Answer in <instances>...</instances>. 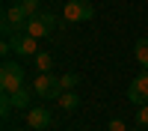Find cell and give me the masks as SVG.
<instances>
[{
  "instance_id": "cell-1",
  "label": "cell",
  "mask_w": 148,
  "mask_h": 131,
  "mask_svg": "<svg viewBox=\"0 0 148 131\" xmlns=\"http://www.w3.org/2000/svg\"><path fill=\"white\" fill-rule=\"evenodd\" d=\"M0 89L9 92V95L24 89V69H21V63H15V60H6L3 63V69H0Z\"/></svg>"
},
{
  "instance_id": "cell-2",
  "label": "cell",
  "mask_w": 148,
  "mask_h": 131,
  "mask_svg": "<svg viewBox=\"0 0 148 131\" xmlns=\"http://www.w3.org/2000/svg\"><path fill=\"white\" fill-rule=\"evenodd\" d=\"M56 15L53 12H39L36 18L27 21V27H24V33L33 36V39H47V36H53V27H56Z\"/></svg>"
},
{
  "instance_id": "cell-3",
  "label": "cell",
  "mask_w": 148,
  "mask_h": 131,
  "mask_svg": "<svg viewBox=\"0 0 148 131\" xmlns=\"http://www.w3.org/2000/svg\"><path fill=\"white\" fill-rule=\"evenodd\" d=\"M27 21H30V12L24 9V3H21V0H18V3H12V6L6 9V15H3V36L24 33Z\"/></svg>"
},
{
  "instance_id": "cell-4",
  "label": "cell",
  "mask_w": 148,
  "mask_h": 131,
  "mask_svg": "<svg viewBox=\"0 0 148 131\" xmlns=\"http://www.w3.org/2000/svg\"><path fill=\"white\" fill-rule=\"evenodd\" d=\"M92 18H95V6L89 0H68L62 9V21H68V24H83Z\"/></svg>"
},
{
  "instance_id": "cell-5",
  "label": "cell",
  "mask_w": 148,
  "mask_h": 131,
  "mask_svg": "<svg viewBox=\"0 0 148 131\" xmlns=\"http://www.w3.org/2000/svg\"><path fill=\"white\" fill-rule=\"evenodd\" d=\"M6 39L12 42V54L15 57H30V60H36L39 57V39H33V36H27V33H12V36H6Z\"/></svg>"
},
{
  "instance_id": "cell-6",
  "label": "cell",
  "mask_w": 148,
  "mask_h": 131,
  "mask_svg": "<svg viewBox=\"0 0 148 131\" xmlns=\"http://www.w3.org/2000/svg\"><path fill=\"white\" fill-rule=\"evenodd\" d=\"M33 92L39 95V98H59V95H62V83L53 75H39L33 80Z\"/></svg>"
},
{
  "instance_id": "cell-7",
  "label": "cell",
  "mask_w": 148,
  "mask_h": 131,
  "mask_svg": "<svg viewBox=\"0 0 148 131\" xmlns=\"http://www.w3.org/2000/svg\"><path fill=\"white\" fill-rule=\"evenodd\" d=\"M127 98H130L133 104H139V107L148 104V71H142V75H136V78L130 80V87H127Z\"/></svg>"
},
{
  "instance_id": "cell-8",
  "label": "cell",
  "mask_w": 148,
  "mask_h": 131,
  "mask_svg": "<svg viewBox=\"0 0 148 131\" xmlns=\"http://www.w3.org/2000/svg\"><path fill=\"white\" fill-rule=\"evenodd\" d=\"M27 125L33 128V131H45L47 125H51V110H47V107H30L27 110Z\"/></svg>"
},
{
  "instance_id": "cell-9",
  "label": "cell",
  "mask_w": 148,
  "mask_h": 131,
  "mask_svg": "<svg viewBox=\"0 0 148 131\" xmlns=\"http://www.w3.org/2000/svg\"><path fill=\"white\" fill-rule=\"evenodd\" d=\"M30 95H33V89H18V92H12V107H15V110H27L30 107Z\"/></svg>"
},
{
  "instance_id": "cell-10",
  "label": "cell",
  "mask_w": 148,
  "mask_h": 131,
  "mask_svg": "<svg viewBox=\"0 0 148 131\" xmlns=\"http://www.w3.org/2000/svg\"><path fill=\"white\" fill-rule=\"evenodd\" d=\"M133 57H136V63L148 71V39H136V45H133Z\"/></svg>"
},
{
  "instance_id": "cell-11",
  "label": "cell",
  "mask_w": 148,
  "mask_h": 131,
  "mask_svg": "<svg viewBox=\"0 0 148 131\" xmlns=\"http://www.w3.org/2000/svg\"><path fill=\"white\" fill-rule=\"evenodd\" d=\"M56 101H59V107H62L65 113H74V110L80 107V98H77V92H62Z\"/></svg>"
},
{
  "instance_id": "cell-12",
  "label": "cell",
  "mask_w": 148,
  "mask_h": 131,
  "mask_svg": "<svg viewBox=\"0 0 148 131\" xmlns=\"http://www.w3.org/2000/svg\"><path fill=\"white\" fill-rule=\"evenodd\" d=\"M33 63H36V69H39V75H51V69H53V57L45 54V51H39V57H36Z\"/></svg>"
},
{
  "instance_id": "cell-13",
  "label": "cell",
  "mask_w": 148,
  "mask_h": 131,
  "mask_svg": "<svg viewBox=\"0 0 148 131\" xmlns=\"http://www.w3.org/2000/svg\"><path fill=\"white\" fill-rule=\"evenodd\" d=\"M59 83H62V92H74L80 87V75H77V71H68V75L59 78Z\"/></svg>"
},
{
  "instance_id": "cell-14",
  "label": "cell",
  "mask_w": 148,
  "mask_h": 131,
  "mask_svg": "<svg viewBox=\"0 0 148 131\" xmlns=\"http://www.w3.org/2000/svg\"><path fill=\"white\" fill-rule=\"evenodd\" d=\"M12 110H15V107H12V95H9V92H3V95H0V113L9 116Z\"/></svg>"
},
{
  "instance_id": "cell-15",
  "label": "cell",
  "mask_w": 148,
  "mask_h": 131,
  "mask_svg": "<svg viewBox=\"0 0 148 131\" xmlns=\"http://www.w3.org/2000/svg\"><path fill=\"white\" fill-rule=\"evenodd\" d=\"M21 3H24V9L30 12V18H36V15L42 12V3H39V0H21Z\"/></svg>"
},
{
  "instance_id": "cell-16",
  "label": "cell",
  "mask_w": 148,
  "mask_h": 131,
  "mask_svg": "<svg viewBox=\"0 0 148 131\" xmlns=\"http://www.w3.org/2000/svg\"><path fill=\"white\" fill-rule=\"evenodd\" d=\"M136 125H139V128H148V104L136 110Z\"/></svg>"
},
{
  "instance_id": "cell-17",
  "label": "cell",
  "mask_w": 148,
  "mask_h": 131,
  "mask_svg": "<svg viewBox=\"0 0 148 131\" xmlns=\"http://www.w3.org/2000/svg\"><path fill=\"white\" fill-rule=\"evenodd\" d=\"M0 54H3V57H6V54H12V42L6 39V36H3V42H0Z\"/></svg>"
},
{
  "instance_id": "cell-18",
  "label": "cell",
  "mask_w": 148,
  "mask_h": 131,
  "mask_svg": "<svg viewBox=\"0 0 148 131\" xmlns=\"http://www.w3.org/2000/svg\"><path fill=\"white\" fill-rule=\"evenodd\" d=\"M110 131H127V128H125L121 119H113V122H110Z\"/></svg>"
},
{
  "instance_id": "cell-19",
  "label": "cell",
  "mask_w": 148,
  "mask_h": 131,
  "mask_svg": "<svg viewBox=\"0 0 148 131\" xmlns=\"http://www.w3.org/2000/svg\"><path fill=\"white\" fill-rule=\"evenodd\" d=\"M133 131H145V128H133Z\"/></svg>"
}]
</instances>
